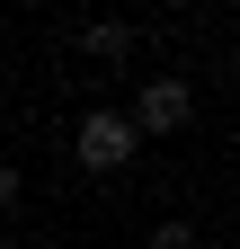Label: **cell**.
Wrapping results in <instances>:
<instances>
[{
  "label": "cell",
  "instance_id": "obj_4",
  "mask_svg": "<svg viewBox=\"0 0 240 249\" xmlns=\"http://www.w3.org/2000/svg\"><path fill=\"white\" fill-rule=\"evenodd\" d=\"M9 205H18V169L0 160V213H9Z\"/></svg>",
  "mask_w": 240,
  "mask_h": 249
},
{
  "label": "cell",
  "instance_id": "obj_3",
  "mask_svg": "<svg viewBox=\"0 0 240 249\" xmlns=\"http://www.w3.org/2000/svg\"><path fill=\"white\" fill-rule=\"evenodd\" d=\"M152 249H196V231H187V223H160V231H152Z\"/></svg>",
  "mask_w": 240,
  "mask_h": 249
},
{
  "label": "cell",
  "instance_id": "obj_1",
  "mask_svg": "<svg viewBox=\"0 0 240 249\" xmlns=\"http://www.w3.org/2000/svg\"><path fill=\"white\" fill-rule=\"evenodd\" d=\"M80 160H89V169H125V160H134V124H125V116H89V124H80Z\"/></svg>",
  "mask_w": 240,
  "mask_h": 249
},
{
  "label": "cell",
  "instance_id": "obj_2",
  "mask_svg": "<svg viewBox=\"0 0 240 249\" xmlns=\"http://www.w3.org/2000/svg\"><path fill=\"white\" fill-rule=\"evenodd\" d=\"M187 80H152V89H142V107H134V124H142V134H178V124H187Z\"/></svg>",
  "mask_w": 240,
  "mask_h": 249
},
{
  "label": "cell",
  "instance_id": "obj_5",
  "mask_svg": "<svg viewBox=\"0 0 240 249\" xmlns=\"http://www.w3.org/2000/svg\"><path fill=\"white\" fill-rule=\"evenodd\" d=\"M0 249H18V240H9V231H0Z\"/></svg>",
  "mask_w": 240,
  "mask_h": 249
}]
</instances>
